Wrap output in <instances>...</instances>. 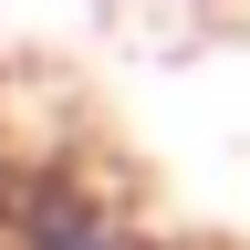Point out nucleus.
Masks as SVG:
<instances>
[{
  "mask_svg": "<svg viewBox=\"0 0 250 250\" xmlns=\"http://www.w3.org/2000/svg\"><path fill=\"white\" fill-rule=\"evenodd\" d=\"M0 250H177V240L83 167H0Z\"/></svg>",
  "mask_w": 250,
  "mask_h": 250,
  "instance_id": "nucleus-1",
  "label": "nucleus"
}]
</instances>
